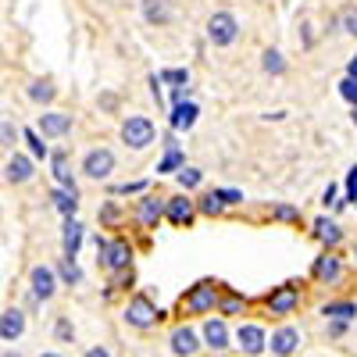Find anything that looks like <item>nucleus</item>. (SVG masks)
I'll use <instances>...</instances> for the list:
<instances>
[{
	"label": "nucleus",
	"instance_id": "1",
	"mask_svg": "<svg viewBox=\"0 0 357 357\" xmlns=\"http://www.w3.org/2000/svg\"><path fill=\"white\" fill-rule=\"evenodd\" d=\"M218 293H222V286L215 279H200L197 286H190L178 296V311L183 314H211L218 304Z\"/></svg>",
	"mask_w": 357,
	"mask_h": 357
},
{
	"label": "nucleus",
	"instance_id": "2",
	"mask_svg": "<svg viewBox=\"0 0 357 357\" xmlns=\"http://www.w3.org/2000/svg\"><path fill=\"white\" fill-rule=\"evenodd\" d=\"M122 318L132 325V329H154V325L165 318V311L151 301L146 293H136L132 301L126 304V311H122Z\"/></svg>",
	"mask_w": 357,
	"mask_h": 357
},
{
	"label": "nucleus",
	"instance_id": "3",
	"mask_svg": "<svg viewBox=\"0 0 357 357\" xmlns=\"http://www.w3.org/2000/svg\"><path fill=\"white\" fill-rule=\"evenodd\" d=\"M132 261V247L126 240H97V264L104 272H126Z\"/></svg>",
	"mask_w": 357,
	"mask_h": 357
},
{
	"label": "nucleus",
	"instance_id": "4",
	"mask_svg": "<svg viewBox=\"0 0 357 357\" xmlns=\"http://www.w3.org/2000/svg\"><path fill=\"white\" fill-rule=\"evenodd\" d=\"M236 36H240V22H236L232 11H215L207 18V40L215 47H229V43H236Z\"/></svg>",
	"mask_w": 357,
	"mask_h": 357
},
{
	"label": "nucleus",
	"instance_id": "5",
	"mask_svg": "<svg viewBox=\"0 0 357 357\" xmlns=\"http://www.w3.org/2000/svg\"><path fill=\"white\" fill-rule=\"evenodd\" d=\"M154 136H158L154 122H151V118H143V114H129L126 122H122V139L132 146V151H143V146H151Z\"/></svg>",
	"mask_w": 357,
	"mask_h": 357
},
{
	"label": "nucleus",
	"instance_id": "6",
	"mask_svg": "<svg viewBox=\"0 0 357 357\" xmlns=\"http://www.w3.org/2000/svg\"><path fill=\"white\" fill-rule=\"evenodd\" d=\"M200 347H207L211 354H225L232 347V333H229V321L225 318H207L200 325Z\"/></svg>",
	"mask_w": 357,
	"mask_h": 357
},
{
	"label": "nucleus",
	"instance_id": "7",
	"mask_svg": "<svg viewBox=\"0 0 357 357\" xmlns=\"http://www.w3.org/2000/svg\"><path fill=\"white\" fill-rule=\"evenodd\" d=\"M264 307H268V314L286 318V314H293L296 307H301V289H296L293 282H286V286H275L272 293L264 296Z\"/></svg>",
	"mask_w": 357,
	"mask_h": 357
},
{
	"label": "nucleus",
	"instance_id": "8",
	"mask_svg": "<svg viewBox=\"0 0 357 357\" xmlns=\"http://www.w3.org/2000/svg\"><path fill=\"white\" fill-rule=\"evenodd\" d=\"M57 286H61V282H57V275H54L50 264H33V268H29V293H33L40 304L54 301Z\"/></svg>",
	"mask_w": 357,
	"mask_h": 357
},
{
	"label": "nucleus",
	"instance_id": "9",
	"mask_svg": "<svg viewBox=\"0 0 357 357\" xmlns=\"http://www.w3.org/2000/svg\"><path fill=\"white\" fill-rule=\"evenodd\" d=\"M232 343L240 347L247 357H261L268 350V333L261 329V325H254V321H243L240 329L232 333Z\"/></svg>",
	"mask_w": 357,
	"mask_h": 357
},
{
	"label": "nucleus",
	"instance_id": "10",
	"mask_svg": "<svg viewBox=\"0 0 357 357\" xmlns=\"http://www.w3.org/2000/svg\"><path fill=\"white\" fill-rule=\"evenodd\" d=\"M301 343H304V336H301L296 325H279V329L268 336V350H272L275 357H293L296 350H301Z\"/></svg>",
	"mask_w": 357,
	"mask_h": 357
},
{
	"label": "nucleus",
	"instance_id": "11",
	"mask_svg": "<svg viewBox=\"0 0 357 357\" xmlns=\"http://www.w3.org/2000/svg\"><path fill=\"white\" fill-rule=\"evenodd\" d=\"M168 350H172V357H193L200 350V333L193 325H175L168 333Z\"/></svg>",
	"mask_w": 357,
	"mask_h": 357
},
{
	"label": "nucleus",
	"instance_id": "12",
	"mask_svg": "<svg viewBox=\"0 0 357 357\" xmlns=\"http://www.w3.org/2000/svg\"><path fill=\"white\" fill-rule=\"evenodd\" d=\"M36 132L43 139H61L72 132V114L68 111H43L40 122H36Z\"/></svg>",
	"mask_w": 357,
	"mask_h": 357
},
{
	"label": "nucleus",
	"instance_id": "13",
	"mask_svg": "<svg viewBox=\"0 0 357 357\" xmlns=\"http://www.w3.org/2000/svg\"><path fill=\"white\" fill-rule=\"evenodd\" d=\"M22 336H25V311L18 304H11V307L0 311V340H4V343H18Z\"/></svg>",
	"mask_w": 357,
	"mask_h": 357
},
{
	"label": "nucleus",
	"instance_id": "14",
	"mask_svg": "<svg viewBox=\"0 0 357 357\" xmlns=\"http://www.w3.org/2000/svg\"><path fill=\"white\" fill-rule=\"evenodd\" d=\"M111 172H114V154L107 146H97V151H89L82 158V175H89V178H107Z\"/></svg>",
	"mask_w": 357,
	"mask_h": 357
},
{
	"label": "nucleus",
	"instance_id": "15",
	"mask_svg": "<svg viewBox=\"0 0 357 357\" xmlns=\"http://www.w3.org/2000/svg\"><path fill=\"white\" fill-rule=\"evenodd\" d=\"M165 218L172 222V225H190L193 218H197V204L190 200V197H165Z\"/></svg>",
	"mask_w": 357,
	"mask_h": 357
},
{
	"label": "nucleus",
	"instance_id": "16",
	"mask_svg": "<svg viewBox=\"0 0 357 357\" xmlns=\"http://www.w3.org/2000/svg\"><path fill=\"white\" fill-rule=\"evenodd\" d=\"M311 275H314L318 282H325V286H333V282H340V279H343V261H340L336 254L325 250L321 257H314V264H311Z\"/></svg>",
	"mask_w": 357,
	"mask_h": 357
},
{
	"label": "nucleus",
	"instance_id": "17",
	"mask_svg": "<svg viewBox=\"0 0 357 357\" xmlns=\"http://www.w3.org/2000/svg\"><path fill=\"white\" fill-rule=\"evenodd\" d=\"M33 175H36V161L29 158V154H15V158L4 165V178H8L11 186H25Z\"/></svg>",
	"mask_w": 357,
	"mask_h": 357
},
{
	"label": "nucleus",
	"instance_id": "18",
	"mask_svg": "<svg viewBox=\"0 0 357 357\" xmlns=\"http://www.w3.org/2000/svg\"><path fill=\"white\" fill-rule=\"evenodd\" d=\"M50 172H54V178H57V190L79 193L75 175H72V161H68V154H65V151H54V154H50Z\"/></svg>",
	"mask_w": 357,
	"mask_h": 357
},
{
	"label": "nucleus",
	"instance_id": "19",
	"mask_svg": "<svg viewBox=\"0 0 357 357\" xmlns=\"http://www.w3.org/2000/svg\"><path fill=\"white\" fill-rule=\"evenodd\" d=\"M136 218H139V225H146V229H158V222L165 218V197H143V200L136 204Z\"/></svg>",
	"mask_w": 357,
	"mask_h": 357
},
{
	"label": "nucleus",
	"instance_id": "20",
	"mask_svg": "<svg viewBox=\"0 0 357 357\" xmlns=\"http://www.w3.org/2000/svg\"><path fill=\"white\" fill-rule=\"evenodd\" d=\"M82 236H86L82 222H79V218H65V225H61V247H65V257H75V254H79Z\"/></svg>",
	"mask_w": 357,
	"mask_h": 357
},
{
	"label": "nucleus",
	"instance_id": "21",
	"mask_svg": "<svg viewBox=\"0 0 357 357\" xmlns=\"http://www.w3.org/2000/svg\"><path fill=\"white\" fill-rule=\"evenodd\" d=\"M197 114H200V107H197L193 100H186V104H175V107H172L168 122H172L175 132H183V129H193V126H197Z\"/></svg>",
	"mask_w": 357,
	"mask_h": 357
},
{
	"label": "nucleus",
	"instance_id": "22",
	"mask_svg": "<svg viewBox=\"0 0 357 357\" xmlns=\"http://www.w3.org/2000/svg\"><path fill=\"white\" fill-rule=\"evenodd\" d=\"M218 318H232V314H243L247 311V296L243 293H232V289H222L218 293Z\"/></svg>",
	"mask_w": 357,
	"mask_h": 357
},
{
	"label": "nucleus",
	"instance_id": "23",
	"mask_svg": "<svg viewBox=\"0 0 357 357\" xmlns=\"http://www.w3.org/2000/svg\"><path fill=\"white\" fill-rule=\"evenodd\" d=\"M25 97L33 100V104H50L54 97H57V86H54V79H33L29 82V89H25Z\"/></svg>",
	"mask_w": 357,
	"mask_h": 357
},
{
	"label": "nucleus",
	"instance_id": "24",
	"mask_svg": "<svg viewBox=\"0 0 357 357\" xmlns=\"http://www.w3.org/2000/svg\"><path fill=\"white\" fill-rule=\"evenodd\" d=\"M54 275H57V282L61 286H79L82 282V268L75 264V257H61L54 264Z\"/></svg>",
	"mask_w": 357,
	"mask_h": 357
},
{
	"label": "nucleus",
	"instance_id": "25",
	"mask_svg": "<svg viewBox=\"0 0 357 357\" xmlns=\"http://www.w3.org/2000/svg\"><path fill=\"white\" fill-rule=\"evenodd\" d=\"M321 314L329 318V321H354L357 318V304L354 301H329L321 307Z\"/></svg>",
	"mask_w": 357,
	"mask_h": 357
},
{
	"label": "nucleus",
	"instance_id": "26",
	"mask_svg": "<svg viewBox=\"0 0 357 357\" xmlns=\"http://www.w3.org/2000/svg\"><path fill=\"white\" fill-rule=\"evenodd\" d=\"M314 236L321 243H329V247H336L340 240H343V229L333 222V218H314Z\"/></svg>",
	"mask_w": 357,
	"mask_h": 357
},
{
	"label": "nucleus",
	"instance_id": "27",
	"mask_svg": "<svg viewBox=\"0 0 357 357\" xmlns=\"http://www.w3.org/2000/svg\"><path fill=\"white\" fill-rule=\"evenodd\" d=\"M193 204H197V211H200V215H211V218L225 211V197H222V190L204 193V197H200V200H193Z\"/></svg>",
	"mask_w": 357,
	"mask_h": 357
},
{
	"label": "nucleus",
	"instance_id": "28",
	"mask_svg": "<svg viewBox=\"0 0 357 357\" xmlns=\"http://www.w3.org/2000/svg\"><path fill=\"white\" fill-rule=\"evenodd\" d=\"M50 200H54V207H57V211H61L65 218H75V211H79V193L54 190V193H50Z\"/></svg>",
	"mask_w": 357,
	"mask_h": 357
},
{
	"label": "nucleus",
	"instance_id": "29",
	"mask_svg": "<svg viewBox=\"0 0 357 357\" xmlns=\"http://www.w3.org/2000/svg\"><path fill=\"white\" fill-rule=\"evenodd\" d=\"M22 139L29 143V158H33V161H43V158H50V146L43 143V136H40L36 129H22Z\"/></svg>",
	"mask_w": 357,
	"mask_h": 357
},
{
	"label": "nucleus",
	"instance_id": "30",
	"mask_svg": "<svg viewBox=\"0 0 357 357\" xmlns=\"http://www.w3.org/2000/svg\"><path fill=\"white\" fill-rule=\"evenodd\" d=\"M143 18L151 22V25H165L172 18V11H168L165 0H143Z\"/></svg>",
	"mask_w": 357,
	"mask_h": 357
},
{
	"label": "nucleus",
	"instance_id": "31",
	"mask_svg": "<svg viewBox=\"0 0 357 357\" xmlns=\"http://www.w3.org/2000/svg\"><path fill=\"white\" fill-rule=\"evenodd\" d=\"M261 68H264L268 75H282V72H286V61H282V54H279L275 47H268V50L261 54Z\"/></svg>",
	"mask_w": 357,
	"mask_h": 357
},
{
	"label": "nucleus",
	"instance_id": "32",
	"mask_svg": "<svg viewBox=\"0 0 357 357\" xmlns=\"http://www.w3.org/2000/svg\"><path fill=\"white\" fill-rule=\"evenodd\" d=\"M200 183H204V172L200 168H186V165L178 168V186H183V190H197Z\"/></svg>",
	"mask_w": 357,
	"mask_h": 357
},
{
	"label": "nucleus",
	"instance_id": "33",
	"mask_svg": "<svg viewBox=\"0 0 357 357\" xmlns=\"http://www.w3.org/2000/svg\"><path fill=\"white\" fill-rule=\"evenodd\" d=\"M158 82H175V86H190V72L186 68H165L158 75Z\"/></svg>",
	"mask_w": 357,
	"mask_h": 357
},
{
	"label": "nucleus",
	"instance_id": "34",
	"mask_svg": "<svg viewBox=\"0 0 357 357\" xmlns=\"http://www.w3.org/2000/svg\"><path fill=\"white\" fill-rule=\"evenodd\" d=\"M54 336L61 340V343H72V340H75V329H72V321H68V318H57V325H54Z\"/></svg>",
	"mask_w": 357,
	"mask_h": 357
},
{
	"label": "nucleus",
	"instance_id": "35",
	"mask_svg": "<svg viewBox=\"0 0 357 357\" xmlns=\"http://www.w3.org/2000/svg\"><path fill=\"white\" fill-rule=\"evenodd\" d=\"M186 161H183V151H168L165 154V161L158 165V172H175V168H183Z\"/></svg>",
	"mask_w": 357,
	"mask_h": 357
},
{
	"label": "nucleus",
	"instance_id": "36",
	"mask_svg": "<svg viewBox=\"0 0 357 357\" xmlns=\"http://www.w3.org/2000/svg\"><path fill=\"white\" fill-rule=\"evenodd\" d=\"M18 139V129H15V122H4L0 118V146H11Z\"/></svg>",
	"mask_w": 357,
	"mask_h": 357
},
{
	"label": "nucleus",
	"instance_id": "37",
	"mask_svg": "<svg viewBox=\"0 0 357 357\" xmlns=\"http://www.w3.org/2000/svg\"><path fill=\"white\" fill-rule=\"evenodd\" d=\"M340 25L347 29L350 36H357V4H354V8H347V11L340 15Z\"/></svg>",
	"mask_w": 357,
	"mask_h": 357
},
{
	"label": "nucleus",
	"instance_id": "38",
	"mask_svg": "<svg viewBox=\"0 0 357 357\" xmlns=\"http://www.w3.org/2000/svg\"><path fill=\"white\" fill-rule=\"evenodd\" d=\"M340 97L357 107V82H354V79H343V82H340Z\"/></svg>",
	"mask_w": 357,
	"mask_h": 357
},
{
	"label": "nucleus",
	"instance_id": "39",
	"mask_svg": "<svg viewBox=\"0 0 357 357\" xmlns=\"http://www.w3.org/2000/svg\"><path fill=\"white\" fill-rule=\"evenodd\" d=\"M347 200H354V204H357V165L347 172Z\"/></svg>",
	"mask_w": 357,
	"mask_h": 357
},
{
	"label": "nucleus",
	"instance_id": "40",
	"mask_svg": "<svg viewBox=\"0 0 357 357\" xmlns=\"http://www.w3.org/2000/svg\"><path fill=\"white\" fill-rule=\"evenodd\" d=\"M275 218H282V222H296V218H301V211H296V207H289V204H282V207H275Z\"/></svg>",
	"mask_w": 357,
	"mask_h": 357
},
{
	"label": "nucleus",
	"instance_id": "41",
	"mask_svg": "<svg viewBox=\"0 0 357 357\" xmlns=\"http://www.w3.org/2000/svg\"><path fill=\"white\" fill-rule=\"evenodd\" d=\"M347 325H350V321H329V336H333V340H340V336L347 333Z\"/></svg>",
	"mask_w": 357,
	"mask_h": 357
},
{
	"label": "nucleus",
	"instance_id": "42",
	"mask_svg": "<svg viewBox=\"0 0 357 357\" xmlns=\"http://www.w3.org/2000/svg\"><path fill=\"white\" fill-rule=\"evenodd\" d=\"M146 190V183H126V186H114V193H139Z\"/></svg>",
	"mask_w": 357,
	"mask_h": 357
},
{
	"label": "nucleus",
	"instance_id": "43",
	"mask_svg": "<svg viewBox=\"0 0 357 357\" xmlns=\"http://www.w3.org/2000/svg\"><path fill=\"white\" fill-rule=\"evenodd\" d=\"M222 197H225V204H240V200H243L240 190H222Z\"/></svg>",
	"mask_w": 357,
	"mask_h": 357
},
{
	"label": "nucleus",
	"instance_id": "44",
	"mask_svg": "<svg viewBox=\"0 0 357 357\" xmlns=\"http://www.w3.org/2000/svg\"><path fill=\"white\" fill-rule=\"evenodd\" d=\"M86 357H114V354H111L107 347H89V350H86Z\"/></svg>",
	"mask_w": 357,
	"mask_h": 357
},
{
	"label": "nucleus",
	"instance_id": "45",
	"mask_svg": "<svg viewBox=\"0 0 357 357\" xmlns=\"http://www.w3.org/2000/svg\"><path fill=\"white\" fill-rule=\"evenodd\" d=\"M100 218H104V222H114V218H118V207H114V204H107L104 211H100Z\"/></svg>",
	"mask_w": 357,
	"mask_h": 357
},
{
	"label": "nucleus",
	"instance_id": "46",
	"mask_svg": "<svg viewBox=\"0 0 357 357\" xmlns=\"http://www.w3.org/2000/svg\"><path fill=\"white\" fill-rule=\"evenodd\" d=\"M321 204H336V186L333 183H329V190L321 193Z\"/></svg>",
	"mask_w": 357,
	"mask_h": 357
},
{
	"label": "nucleus",
	"instance_id": "47",
	"mask_svg": "<svg viewBox=\"0 0 357 357\" xmlns=\"http://www.w3.org/2000/svg\"><path fill=\"white\" fill-rule=\"evenodd\" d=\"M347 79H354V82H357V57H354V61L347 65Z\"/></svg>",
	"mask_w": 357,
	"mask_h": 357
},
{
	"label": "nucleus",
	"instance_id": "48",
	"mask_svg": "<svg viewBox=\"0 0 357 357\" xmlns=\"http://www.w3.org/2000/svg\"><path fill=\"white\" fill-rule=\"evenodd\" d=\"M40 357H65V354H54V350H47V354H40Z\"/></svg>",
	"mask_w": 357,
	"mask_h": 357
},
{
	"label": "nucleus",
	"instance_id": "49",
	"mask_svg": "<svg viewBox=\"0 0 357 357\" xmlns=\"http://www.w3.org/2000/svg\"><path fill=\"white\" fill-rule=\"evenodd\" d=\"M354 122H357V107H354Z\"/></svg>",
	"mask_w": 357,
	"mask_h": 357
}]
</instances>
